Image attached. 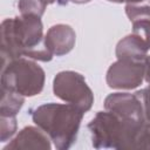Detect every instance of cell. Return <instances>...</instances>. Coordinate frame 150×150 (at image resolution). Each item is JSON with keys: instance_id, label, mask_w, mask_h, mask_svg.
Wrapping results in <instances>:
<instances>
[{"instance_id": "obj_20", "label": "cell", "mask_w": 150, "mask_h": 150, "mask_svg": "<svg viewBox=\"0 0 150 150\" xmlns=\"http://www.w3.org/2000/svg\"><path fill=\"white\" fill-rule=\"evenodd\" d=\"M108 1H112V2H117V4H121V2H124L125 0H108Z\"/></svg>"}, {"instance_id": "obj_14", "label": "cell", "mask_w": 150, "mask_h": 150, "mask_svg": "<svg viewBox=\"0 0 150 150\" xmlns=\"http://www.w3.org/2000/svg\"><path fill=\"white\" fill-rule=\"evenodd\" d=\"M1 142H6L16 129L15 116H1Z\"/></svg>"}, {"instance_id": "obj_15", "label": "cell", "mask_w": 150, "mask_h": 150, "mask_svg": "<svg viewBox=\"0 0 150 150\" xmlns=\"http://www.w3.org/2000/svg\"><path fill=\"white\" fill-rule=\"evenodd\" d=\"M139 98L142 100L143 103V109H144V116H145V121L150 124V87L143 89L142 91L136 93Z\"/></svg>"}, {"instance_id": "obj_18", "label": "cell", "mask_w": 150, "mask_h": 150, "mask_svg": "<svg viewBox=\"0 0 150 150\" xmlns=\"http://www.w3.org/2000/svg\"><path fill=\"white\" fill-rule=\"evenodd\" d=\"M143 1H146V0H125V2L128 4H136V2H143Z\"/></svg>"}, {"instance_id": "obj_6", "label": "cell", "mask_w": 150, "mask_h": 150, "mask_svg": "<svg viewBox=\"0 0 150 150\" xmlns=\"http://www.w3.org/2000/svg\"><path fill=\"white\" fill-rule=\"evenodd\" d=\"M144 73L145 61L118 59L108 69L107 83L114 89H134L142 83Z\"/></svg>"}, {"instance_id": "obj_13", "label": "cell", "mask_w": 150, "mask_h": 150, "mask_svg": "<svg viewBox=\"0 0 150 150\" xmlns=\"http://www.w3.org/2000/svg\"><path fill=\"white\" fill-rule=\"evenodd\" d=\"M132 33L139 36L150 48V19L132 21Z\"/></svg>"}, {"instance_id": "obj_3", "label": "cell", "mask_w": 150, "mask_h": 150, "mask_svg": "<svg viewBox=\"0 0 150 150\" xmlns=\"http://www.w3.org/2000/svg\"><path fill=\"white\" fill-rule=\"evenodd\" d=\"M82 117L83 111L69 103L42 104L32 114L34 123L49 136L60 150L68 149L74 144Z\"/></svg>"}, {"instance_id": "obj_19", "label": "cell", "mask_w": 150, "mask_h": 150, "mask_svg": "<svg viewBox=\"0 0 150 150\" xmlns=\"http://www.w3.org/2000/svg\"><path fill=\"white\" fill-rule=\"evenodd\" d=\"M46 5H50V4H54L55 1H59V0H43Z\"/></svg>"}, {"instance_id": "obj_4", "label": "cell", "mask_w": 150, "mask_h": 150, "mask_svg": "<svg viewBox=\"0 0 150 150\" xmlns=\"http://www.w3.org/2000/svg\"><path fill=\"white\" fill-rule=\"evenodd\" d=\"M43 83V69L28 57L22 56L2 64L1 88L13 90L22 96H34L41 93Z\"/></svg>"}, {"instance_id": "obj_10", "label": "cell", "mask_w": 150, "mask_h": 150, "mask_svg": "<svg viewBox=\"0 0 150 150\" xmlns=\"http://www.w3.org/2000/svg\"><path fill=\"white\" fill-rule=\"evenodd\" d=\"M149 49V46L139 36L131 33L117 43L116 56L117 59L144 62L146 60V52Z\"/></svg>"}, {"instance_id": "obj_1", "label": "cell", "mask_w": 150, "mask_h": 150, "mask_svg": "<svg viewBox=\"0 0 150 150\" xmlns=\"http://www.w3.org/2000/svg\"><path fill=\"white\" fill-rule=\"evenodd\" d=\"M40 16L21 15L6 19L1 23L2 64L19 57L50 61L53 54L45 45Z\"/></svg>"}, {"instance_id": "obj_5", "label": "cell", "mask_w": 150, "mask_h": 150, "mask_svg": "<svg viewBox=\"0 0 150 150\" xmlns=\"http://www.w3.org/2000/svg\"><path fill=\"white\" fill-rule=\"evenodd\" d=\"M55 96L62 101L75 105L83 112L88 111L94 102V95L84 77L71 70L59 73L53 83Z\"/></svg>"}, {"instance_id": "obj_9", "label": "cell", "mask_w": 150, "mask_h": 150, "mask_svg": "<svg viewBox=\"0 0 150 150\" xmlns=\"http://www.w3.org/2000/svg\"><path fill=\"white\" fill-rule=\"evenodd\" d=\"M7 149H50L48 136L43 134V130L27 127L22 129L19 135L5 148Z\"/></svg>"}, {"instance_id": "obj_16", "label": "cell", "mask_w": 150, "mask_h": 150, "mask_svg": "<svg viewBox=\"0 0 150 150\" xmlns=\"http://www.w3.org/2000/svg\"><path fill=\"white\" fill-rule=\"evenodd\" d=\"M144 77H145L146 82L150 84V56H146V60H145V73H144Z\"/></svg>"}, {"instance_id": "obj_12", "label": "cell", "mask_w": 150, "mask_h": 150, "mask_svg": "<svg viewBox=\"0 0 150 150\" xmlns=\"http://www.w3.org/2000/svg\"><path fill=\"white\" fill-rule=\"evenodd\" d=\"M18 6L21 15H34L41 18L47 5L43 0H20Z\"/></svg>"}, {"instance_id": "obj_17", "label": "cell", "mask_w": 150, "mask_h": 150, "mask_svg": "<svg viewBox=\"0 0 150 150\" xmlns=\"http://www.w3.org/2000/svg\"><path fill=\"white\" fill-rule=\"evenodd\" d=\"M66 1H67V0H66ZM68 1L74 2V4H87V2H89V1H91V0H68Z\"/></svg>"}, {"instance_id": "obj_11", "label": "cell", "mask_w": 150, "mask_h": 150, "mask_svg": "<svg viewBox=\"0 0 150 150\" xmlns=\"http://www.w3.org/2000/svg\"><path fill=\"white\" fill-rule=\"evenodd\" d=\"M1 116H15L23 104V96L6 88H1Z\"/></svg>"}, {"instance_id": "obj_8", "label": "cell", "mask_w": 150, "mask_h": 150, "mask_svg": "<svg viewBox=\"0 0 150 150\" xmlns=\"http://www.w3.org/2000/svg\"><path fill=\"white\" fill-rule=\"evenodd\" d=\"M76 41L74 29L68 25H55L50 27L45 36V45L47 49L56 56L68 54Z\"/></svg>"}, {"instance_id": "obj_7", "label": "cell", "mask_w": 150, "mask_h": 150, "mask_svg": "<svg viewBox=\"0 0 150 150\" xmlns=\"http://www.w3.org/2000/svg\"><path fill=\"white\" fill-rule=\"evenodd\" d=\"M104 108L118 117L138 124L145 123L143 103L139 96L129 93L110 94L104 101Z\"/></svg>"}, {"instance_id": "obj_2", "label": "cell", "mask_w": 150, "mask_h": 150, "mask_svg": "<svg viewBox=\"0 0 150 150\" xmlns=\"http://www.w3.org/2000/svg\"><path fill=\"white\" fill-rule=\"evenodd\" d=\"M88 128L95 148L150 149V124L123 120L111 111H98Z\"/></svg>"}]
</instances>
